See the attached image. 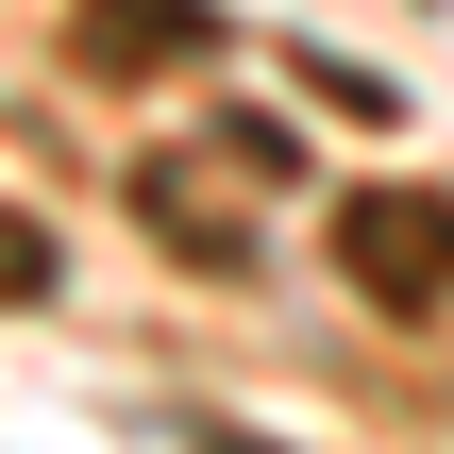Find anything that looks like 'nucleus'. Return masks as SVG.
<instances>
[{
    "instance_id": "f03ea898",
    "label": "nucleus",
    "mask_w": 454,
    "mask_h": 454,
    "mask_svg": "<svg viewBox=\"0 0 454 454\" xmlns=\"http://www.w3.org/2000/svg\"><path fill=\"white\" fill-rule=\"evenodd\" d=\"M84 51L118 67V51H202V17L185 0H84Z\"/></svg>"
},
{
    "instance_id": "f257e3e1",
    "label": "nucleus",
    "mask_w": 454,
    "mask_h": 454,
    "mask_svg": "<svg viewBox=\"0 0 454 454\" xmlns=\"http://www.w3.org/2000/svg\"><path fill=\"white\" fill-rule=\"evenodd\" d=\"M337 253L387 286V303H421V286H454V219H404V202H354L337 219Z\"/></svg>"
},
{
    "instance_id": "7ed1b4c3",
    "label": "nucleus",
    "mask_w": 454,
    "mask_h": 454,
    "mask_svg": "<svg viewBox=\"0 0 454 454\" xmlns=\"http://www.w3.org/2000/svg\"><path fill=\"white\" fill-rule=\"evenodd\" d=\"M34 286H51V236H34V219H0V303H34Z\"/></svg>"
}]
</instances>
